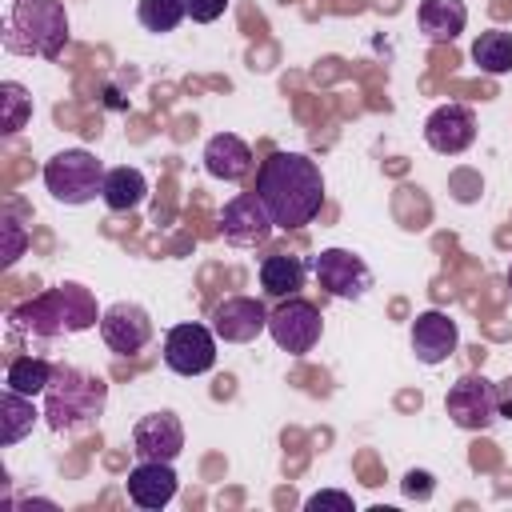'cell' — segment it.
Masks as SVG:
<instances>
[{"label":"cell","instance_id":"obj_1","mask_svg":"<svg viewBox=\"0 0 512 512\" xmlns=\"http://www.w3.org/2000/svg\"><path fill=\"white\" fill-rule=\"evenodd\" d=\"M260 204L268 208L272 224L280 232H296L312 224L324 208V176L320 164L308 160L304 152H268L256 168V188Z\"/></svg>","mask_w":512,"mask_h":512},{"label":"cell","instance_id":"obj_2","mask_svg":"<svg viewBox=\"0 0 512 512\" xmlns=\"http://www.w3.org/2000/svg\"><path fill=\"white\" fill-rule=\"evenodd\" d=\"M100 320L96 300L84 284H56L24 304H16L8 312V332L20 340H60V336H76L84 328H92Z\"/></svg>","mask_w":512,"mask_h":512},{"label":"cell","instance_id":"obj_3","mask_svg":"<svg viewBox=\"0 0 512 512\" xmlns=\"http://www.w3.org/2000/svg\"><path fill=\"white\" fill-rule=\"evenodd\" d=\"M108 404V384L96 372L56 364L44 388V420L52 432H88Z\"/></svg>","mask_w":512,"mask_h":512},{"label":"cell","instance_id":"obj_4","mask_svg":"<svg viewBox=\"0 0 512 512\" xmlns=\"http://www.w3.org/2000/svg\"><path fill=\"white\" fill-rule=\"evenodd\" d=\"M68 44V12L60 0H16L4 16V48L12 56L56 60Z\"/></svg>","mask_w":512,"mask_h":512},{"label":"cell","instance_id":"obj_5","mask_svg":"<svg viewBox=\"0 0 512 512\" xmlns=\"http://www.w3.org/2000/svg\"><path fill=\"white\" fill-rule=\"evenodd\" d=\"M104 176H108V168L88 148H64L44 164V188L52 192V200H60L68 208L96 200L104 192Z\"/></svg>","mask_w":512,"mask_h":512},{"label":"cell","instance_id":"obj_6","mask_svg":"<svg viewBox=\"0 0 512 512\" xmlns=\"http://www.w3.org/2000/svg\"><path fill=\"white\" fill-rule=\"evenodd\" d=\"M444 412L464 432H488L500 420V412H496V380H488L484 372H464L456 384H448Z\"/></svg>","mask_w":512,"mask_h":512},{"label":"cell","instance_id":"obj_7","mask_svg":"<svg viewBox=\"0 0 512 512\" xmlns=\"http://www.w3.org/2000/svg\"><path fill=\"white\" fill-rule=\"evenodd\" d=\"M268 336L276 340V348L292 352V356H304L320 344L324 336V316L312 300L304 296H284L272 312H268Z\"/></svg>","mask_w":512,"mask_h":512},{"label":"cell","instance_id":"obj_8","mask_svg":"<svg viewBox=\"0 0 512 512\" xmlns=\"http://www.w3.org/2000/svg\"><path fill=\"white\" fill-rule=\"evenodd\" d=\"M312 272H316V284L336 300H360L372 288V268L352 248H324L312 260Z\"/></svg>","mask_w":512,"mask_h":512},{"label":"cell","instance_id":"obj_9","mask_svg":"<svg viewBox=\"0 0 512 512\" xmlns=\"http://www.w3.org/2000/svg\"><path fill=\"white\" fill-rule=\"evenodd\" d=\"M164 364L176 376H204L216 364V332L212 324H176L164 336Z\"/></svg>","mask_w":512,"mask_h":512},{"label":"cell","instance_id":"obj_10","mask_svg":"<svg viewBox=\"0 0 512 512\" xmlns=\"http://www.w3.org/2000/svg\"><path fill=\"white\" fill-rule=\"evenodd\" d=\"M424 140H428V148L440 152V156H460V152H468L472 140H476V112H472L468 104H456V100L432 108L428 120H424Z\"/></svg>","mask_w":512,"mask_h":512},{"label":"cell","instance_id":"obj_11","mask_svg":"<svg viewBox=\"0 0 512 512\" xmlns=\"http://www.w3.org/2000/svg\"><path fill=\"white\" fill-rule=\"evenodd\" d=\"M100 336L116 356H132L152 340V316L132 300H116L100 312Z\"/></svg>","mask_w":512,"mask_h":512},{"label":"cell","instance_id":"obj_12","mask_svg":"<svg viewBox=\"0 0 512 512\" xmlns=\"http://www.w3.org/2000/svg\"><path fill=\"white\" fill-rule=\"evenodd\" d=\"M272 216H268V208L260 204V196L256 192H236L228 204H224V220H220V232H224V240L228 244H236V248H256V244H264L268 236H272Z\"/></svg>","mask_w":512,"mask_h":512},{"label":"cell","instance_id":"obj_13","mask_svg":"<svg viewBox=\"0 0 512 512\" xmlns=\"http://www.w3.org/2000/svg\"><path fill=\"white\" fill-rule=\"evenodd\" d=\"M212 332L224 344H248L268 332V308L256 296H228L212 308Z\"/></svg>","mask_w":512,"mask_h":512},{"label":"cell","instance_id":"obj_14","mask_svg":"<svg viewBox=\"0 0 512 512\" xmlns=\"http://www.w3.org/2000/svg\"><path fill=\"white\" fill-rule=\"evenodd\" d=\"M132 452L140 460H176L184 452V424L176 412H148L132 428Z\"/></svg>","mask_w":512,"mask_h":512},{"label":"cell","instance_id":"obj_15","mask_svg":"<svg viewBox=\"0 0 512 512\" xmlns=\"http://www.w3.org/2000/svg\"><path fill=\"white\" fill-rule=\"evenodd\" d=\"M408 340H412L416 360L432 368V364H444V360L460 348V328H456V320H452L448 312L428 308V312H420V316L412 320Z\"/></svg>","mask_w":512,"mask_h":512},{"label":"cell","instance_id":"obj_16","mask_svg":"<svg viewBox=\"0 0 512 512\" xmlns=\"http://www.w3.org/2000/svg\"><path fill=\"white\" fill-rule=\"evenodd\" d=\"M124 488H128V500H132L136 508H144V512H160V508L172 504L180 480H176V472H172L168 460H140V464L128 472Z\"/></svg>","mask_w":512,"mask_h":512},{"label":"cell","instance_id":"obj_17","mask_svg":"<svg viewBox=\"0 0 512 512\" xmlns=\"http://www.w3.org/2000/svg\"><path fill=\"white\" fill-rule=\"evenodd\" d=\"M204 168H208V176L236 184V180H244L252 172V148L232 132H216L204 144Z\"/></svg>","mask_w":512,"mask_h":512},{"label":"cell","instance_id":"obj_18","mask_svg":"<svg viewBox=\"0 0 512 512\" xmlns=\"http://www.w3.org/2000/svg\"><path fill=\"white\" fill-rule=\"evenodd\" d=\"M416 24L432 44H448L464 32L468 24V4L464 0H420Z\"/></svg>","mask_w":512,"mask_h":512},{"label":"cell","instance_id":"obj_19","mask_svg":"<svg viewBox=\"0 0 512 512\" xmlns=\"http://www.w3.org/2000/svg\"><path fill=\"white\" fill-rule=\"evenodd\" d=\"M260 288L264 296L272 300H284V296H296L304 288V260L300 256H288V252H272L260 260Z\"/></svg>","mask_w":512,"mask_h":512},{"label":"cell","instance_id":"obj_20","mask_svg":"<svg viewBox=\"0 0 512 512\" xmlns=\"http://www.w3.org/2000/svg\"><path fill=\"white\" fill-rule=\"evenodd\" d=\"M144 196H148V180H144V172H140V168H132V164L108 168L100 200H104L112 212H132V208H140V204H144Z\"/></svg>","mask_w":512,"mask_h":512},{"label":"cell","instance_id":"obj_21","mask_svg":"<svg viewBox=\"0 0 512 512\" xmlns=\"http://www.w3.org/2000/svg\"><path fill=\"white\" fill-rule=\"evenodd\" d=\"M40 416H44V412H36L32 396H24V392H16V388H4V396H0V444H4V448L20 444V440L32 432V424H36Z\"/></svg>","mask_w":512,"mask_h":512},{"label":"cell","instance_id":"obj_22","mask_svg":"<svg viewBox=\"0 0 512 512\" xmlns=\"http://www.w3.org/2000/svg\"><path fill=\"white\" fill-rule=\"evenodd\" d=\"M52 372H56V364H48L44 356L24 352V356H12V360H8V368H4V388H16V392H24V396H44Z\"/></svg>","mask_w":512,"mask_h":512},{"label":"cell","instance_id":"obj_23","mask_svg":"<svg viewBox=\"0 0 512 512\" xmlns=\"http://www.w3.org/2000/svg\"><path fill=\"white\" fill-rule=\"evenodd\" d=\"M472 60L488 76H508L512 72V32H504V28L480 32L472 40Z\"/></svg>","mask_w":512,"mask_h":512},{"label":"cell","instance_id":"obj_24","mask_svg":"<svg viewBox=\"0 0 512 512\" xmlns=\"http://www.w3.org/2000/svg\"><path fill=\"white\" fill-rule=\"evenodd\" d=\"M28 120H32V96H28V88L16 84V80H4L0 84V132L4 136H16Z\"/></svg>","mask_w":512,"mask_h":512},{"label":"cell","instance_id":"obj_25","mask_svg":"<svg viewBox=\"0 0 512 512\" xmlns=\"http://www.w3.org/2000/svg\"><path fill=\"white\" fill-rule=\"evenodd\" d=\"M136 16L148 32H172L188 16V0H140Z\"/></svg>","mask_w":512,"mask_h":512},{"label":"cell","instance_id":"obj_26","mask_svg":"<svg viewBox=\"0 0 512 512\" xmlns=\"http://www.w3.org/2000/svg\"><path fill=\"white\" fill-rule=\"evenodd\" d=\"M0 236H4V248H0V264H4V268H12V264L24 256L28 232H24V224H20L16 216H4V220H0Z\"/></svg>","mask_w":512,"mask_h":512},{"label":"cell","instance_id":"obj_27","mask_svg":"<svg viewBox=\"0 0 512 512\" xmlns=\"http://www.w3.org/2000/svg\"><path fill=\"white\" fill-rule=\"evenodd\" d=\"M308 512H320V508H340V512H352V496L348 492H336V488H324V492H312L304 500Z\"/></svg>","mask_w":512,"mask_h":512},{"label":"cell","instance_id":"obj_28","mask_svg":"<svg viewBox=\"0 0 512 512\" xmlns=\"http://www.w3.org/2000/svg\"><path fill=\"white\" fill-rule=\"evenodd\" d=\"M228 12V0H188V16L196 20V24H212V20H220Z\"/></svg>","mask_w":512,"mask_h":512},{"label":"cell","instance_id":"obj_29","mask_svg":"<svg viewBox=\"0 0 512 512\" xmlns=\"http://www.w3.org/2000/svg\"><path fill=\"white\" fill-rule=\"evenodd\" d=\"M404 492H408V496H420V500H424V496H432V476L412 468V472L404 476Z\"/></svg>","mask_w":512,"mask_h":512},{"label":"cell","instance_id":"obj_30","mask_svg":"<svg viewBox=\"0 0 512 512\" xmlns=\"http://www.w3.org/2000/svg\"><path fill=\"white\" fill-rule=\"evenodd\" d=\"M496 412L500 420H512V376L496 380Z\"/></svg>","mask_w":512,"mask_h":512},{"label":"cell","instance_id":"obj_31","mask_svg":"<svg viewBox=\"0 0 512 512\" xmlns=\"http://www.w3.org/2000/svg\"><path fill=\"white\" fill-rule=\"evenodd\" d=\"M508 288H512V264H508Z\"/></svg>","mask_w":512,"mask_h":512}]
</instances>
